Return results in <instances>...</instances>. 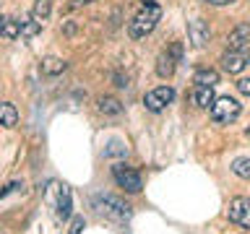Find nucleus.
<instances>
[{"mask_svg":"<svg viewBox=\"0 0 250 234\" xmlns=\"http://www.w3.org/2000/svg\"><path fill=\"white\" fill-rule=\"evenodd\" d=\"M159 19H162V8L156 5V3H146L136 13V19L130 21L128 34L133 39H144L146 34H151V31H154V26H156V21H159Z\"/></svg>","mask_w":250,"mask_h":234,"instance_id":"1","label":"nucleus"},{"mask_svg":"<svg viewBox=\"0 0 250 234\" xmlns=\"http://www.w3.org/2000/svg\"><path fill=\"white\" fill-rule=\"evenodd\" d=\"M211 117H214L216 122H232L240 117V101L232 99V97H219L214 99V104H211Z\"/></svg>","mask_w":250,"mask_h":234,"instance_id":"2","label":"nucleus"},{"mask_svg":"<svg viewBox=\"0 0 250 234\" xmlns=\"http://www.w3.org/2000/svg\"><path fill=\"white\" fill-rule=\"evenodd\" d=\"M112 175H115L117 185H120L125 193H138L141 187H144V182H141V175H138V172H133L130 167H125V164H115V167H112Z\"/></svg>","mask_w":250,"mask_h":234,"instance_id":"3","label":"nucleus"},{"mask_svg":"<svg viewBox=\"0 0 250 234\" xmlns=\"http://www.w3.org/2000/svg\"><path fill=\"white\" fill-rule=\"evenodd\" d=\"M172 99H175V89H169V86H159V89H154V91L146 94L144 104H146V109H151V112H162Z\"/></svg>","mask_w":250,"mask_h":234,"instance_id":"4","label":"nucleus"},{"mask_svg":"<svg viewBox=\"0 0 250 234\" xmlns=\"http://www.w3.org/2000/svg\"><path fill=\"white\" fill-rule=\"evenodd\" d=\"M222 65H224L227 73H240V70H245V65H248V55L240 52V50H229V52L222 55Z\"/></svg>","mask_w":250,"mask_h":234,"instance_id":"5","label":"nucleus"},{"mask_svg":"<svg viewBox=\"0 0 250 234\" xmlns=\"http://www.w3.org/2000/svg\"><path fill=\"white\" fill-rule=\"evenodd\" d=\"M97 203H102L104 208H99V211H107V214H112L117 218H128L130 216V206L128 203H123L120 198H112V195H104V198H99Z\"/></svg>","mask_w":250,"mask_h":234,"instance_id":"6","label":"nucleus"},{"mask_svg":"<svg viewBox=\"0 0 250 234\" xmlns=\"http://www.w3.org/2000/svg\"><path fill=\"white\" fill-rule=\"evenodd\" d=\"M188 37H190V42L193 47H203L211 39V29H208V23L206 21H190V26H188Z\"/></svg>","mask_w":250,"mask_h":234,"instance_id":"7","label":"nucleus"},{"mask_svg":"<svg viewBox=\"0 0 250 234\" xmlns=\"http://www.w3.org/2000/svg\"><path fill=\"white\" fill-rule=\"evenodd\" d=\"M229 50H240V52H245L248 47H250V23H240L237 29L229 34Z\"/></svg>","mask_w":250,"mask_h":234,"instance_id":"8","label":"nucleus"},{"mask_svg":"<svg viewBox=\"0 0 250 234\" xmlns=\"http://www.w3.org/2000/svg\"><path fill=\"white\" fill-rule=\"evenodd\" d=\"M175 62H177V58L172 52H164L162 58H159V62H156V73H159L162 78H169L172 73H175Z\"/></svg>","mask_w":250,"mask_h":234,"instance_id":"9","label":"nucleus"},{"mask_svg":"<svg viewBox=\"0 0 250 234\" xmlns=\"http://www.w3.org/2000/svg\"><path fill=\"white\" fill-rule=\"evenodd\" d=\"M58 216L60 218L70 216V190L65 185H60V190H58Z\"/></svg>","mask_w":250,"mask_h":234,"instance_id":"10","label":"nucleus"},{"mask_svg":"<svg viewBox=\"0 0 250 234\" xmlns=\"http://www.w3.org/2000/svg\"><path fill=\"white\" fill-rule=\"evenodd\" d=\"M193 101L198 107H208V104H214V91H211V86H195V91H193Z\"/></svg>","mask_w":250,"mask_h":234,"instance_id":"11","label":"nucleus"},{"mask_svg":"<svg viewBox=\"0 0 250 234\" xmlns=\"http://www.w3.org/2000/svg\"><path fill=\"white\" fill-rule=\"evenodd\" d=\"M193 81L198 86H211V89H214V86L219 83V73H216V70H211V68H201L198 73H195Z\"/></svg>","mask_w":250,"mask_h":234,"instance_id":"12","label":"nucleus"},{"mask_svg":"<svg viewBox=\"0 0 250 234\" xmlns=\"http://www.w3.org/2000/svg\"><path fill=\"white\" fill-rule=\"evenodd\" d=\"M99 112H104V115H123V104L115 97H102L99 99Z\"/></svg>","mask_w":250,"mask_h":234,"instance_id":"13","label":"nucleus"},{"mask_svg":"<svg viewBox=\"0 0 250 234\" xmlns=\"http://www.w3.org/2000/svg\"><path fill=\"white\" fill-rule=\"evenodd\" d=\"M42 70H44L47 76H58V73H62V70H65V62L58 60V58H47V60L42 62Z\"/></svg>","mask_w":250,"mask_h":234,"instance_id":"14","label":"nucleus"},{"mask_svg":"<svg viewBox=\"0 0 250 234\" xmlns=\"http://www.w3.org/2000/svg\"><path fill=\"white\" fill-rule=\"evenodd\" d=\"M31 16H34V21L42 23L47 16H50V0H37V3H34V11H31Z\"/></svg>","mask_w":250,"mask_h":234,"instance_id":"15","label":"nucleus"},{"mask_svg":"<svg viewBox=\"0 0 250 234\" xmlns=\"http://www.w3.org/2000/svg\"><path fill=\"white\" fill-rule=\"evenodd\" d=\"M3 37H5V39L21 37V23H16L13 19H3Z\"/></svg>","mask_w":250,"mask_h":234,"instance_id":"16","label":"nucleus"},{"mask_svg":"<svg viewBox=\"0 0 250 234\" xmlns=\"http://www.w3.org/2000/svg\"><path fill=\"white\" fill-rule=\"evenodd\" d=\"M0 112H3V125H5V128H13L16 120H19V115H16V107L5 101V104L0 107Z\"/></svg>","mask_w":250,"mask_h":234,"instance_id":"17","label":"nucleus"},{"mask_svg":"<svg viewBox=\"0 0 250 234\" xmlns=\"http://www.w3.org/2000/svg\"><path fill=\"white\" fill-rule=\"evenodd\" d=\"M232 172L237 177H242V179H250V159H234Z\"/></svg>","mask_w":250,"mask_h":234,"instance_id":"18","label":"nucleus"},{"mask_svg":"<svg viewBox=\"0 0 250 234\" xmlns=\"http://www.w3.org/2000/svg\"><path fill=\"white\" fill-rule=\"evenodd\" d=\"M242 208H245V198H234V200L229 203V221H237V224H240Z\"/></svg>","mask_w":250,"mask_h":234,"instance_id":"19","label":"nucleus"},{"mask_svg":"<svg viewBox=\"0 0 250 234\" xmlns=\"http://www.w3.org/2000/svg\"><path fill=\"white\" fill-rule=\"evenodd\" d=\"M21 23V21H19ZM39 31V21H29V23H21V37H34Z\"/></svg>","mask_w":250,"mask_h":234,"instance_id":"20","label":"nucleus"},{"mask_svg":"<svg viewBox=\"0 0 250 234\" xmlns=\"http://www.w3.org/2000/svg\"><path fill=\"white\" fill-rule=\"evenodd\" d=\"M120 154H125L123 143H117V140H112V143H109V148H107V156H120Z\"/></svg>","mask_w":250,"mask_h":234,"instance_id":"21","label":"nucleus"},{"mask_svg":"<svg viewBox=\"0 0 250 234\" xmlns=\"http://www.w3.org/2000/svg\"><path fill=\"white\" fill-rule=\"evenodd\" d=\"M242 226H250V200H245V208H242V218H240Z\"/></svg>","mask_w":250,"mask_h":234,"instance_id":"22","label":"nucleus"},{"mask_svg":"<svg viewBox=\"0 0 250 234\" xmlns=\"http://www.w3.org/2000/svg\"><path fill=\"white\" fill-rule=\"evenodd\" d=\"M237 89H240V94L250 97V78H242V81H237Z\"/></svg>","mask_w":250,"mask_h":234,"instance_id":"23","label":"nucleus"},{"mask_svg":"<svg viewBox=\"0 0 250 234\" xmlns=\"http://www.w3.org/2000/svg\"><path fill=\"white\" fill-rule=\"evenodd\" d=\"M81 229H83V218H76L73 226H70V234H81Z\"/></svg>","mask_w":250,"mask_h":234,"instance_id":"24","label":"nucleus"},{"mask_svg":"<svg viewBox=\"0 0 250 234\" xmlns=\"http://www.w3.org/2000/svg\"><path fill=\"white\" fill-rule=\"evenodd\" d=\"M211 5H227V3H234V0H206Z\"/></svg>","mask_w":250,"mask_h":234,"instance_id":"25","label":"nucleus"},{"mask_svg":"<svg viewBox=\"0 0 250 234\" xmlns=\"http://www.w3.org/2000/svg\"><path fill=\"white\" fill-rule=\"evenodd\" d=\"M86 3H91V0H76L73 5H86Z\"/></svg>","mask_w":250,"mask_h":234,"instance_id":"26","label":"nucleus"},{"mask_svg":"<svg viewBox=\"0 0 250 234\" xmlns=\"http://www.w3.org/2000/svg\"><path fill=\"white\" fill-rule=\"evenodd\" d=\"M245 136H248V138H250V128H248V130H245Z\"/></svg>","mask_w":250,"mask_h":234,"instance_id":"27","label":"nucleus"}]
</instances>
